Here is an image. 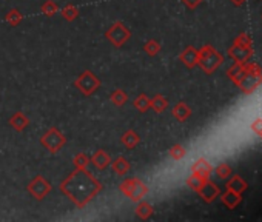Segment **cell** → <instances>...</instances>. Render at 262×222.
Here are the masks:
<instances>
[{
	"instance_id": "11",
	"label": "cell",
	"mask_w": 262,
	"mask_h": 222,
	"mask_svg": "<svg viewBox=\"0 0 262 222\" xmlns=\"http://www.w3.org/2000/svg\"><path fill=\"white\" fill-rule=\"evenodd\" d=\"M191 173L198 174V176L204 177V179H210L211 173H213V165H211L207 159L200 158V159H198V160H194V162H193V165H191Z\"/></svg>"
},
{
	"instance_id": "35",
	"label": "cell",
	"mask_w": 262,
	"mask_h": 222,
	"mask_svg": "<svg viewBox=\"0 0 262 222\" xmlns=\"http://www.w3.org/2000/svg\"><path fill=\"white\" fill-rule=\"evenodd\" d=\"M230 2L233 3V5H236V6H241V5H244L247 0H230Z\"/></svg>"
},
{
	"instance_id": "2",
	"label": "cell",
	"mask_w": 262,
	"mask_h": 222,
	"mask_svg": "<svg viewBox=\"0 0 262 222\" xmlns=\"http://www.w3.org/2000/svg\"><path fill=\"white\" fill-rule=\"evenodd\" d=\"M227 74L244 95H251L262 83V68L255 62H236Z\"/></svg>"
},
{
	"instance_id": "28",
	"label": "cell",
	"mask_w": 262,
	"mask_h": 222,
	"mask_svg": "<svg viewBox=\"0 0 262 222\" xmlns=\"http://www.w3.org/2000/svg\"><path fill=\"white\" fill-rule=\"evenodd\" d=\"M168 156H170L171 159H174V160H181V159H184L185 156H187V150H185L184 145L176 143L170 150H168Z\"/></svg>"
},
{
	"instance_id": "26",
	"label": "cell",
	"mask_w": 262,
	"mask_h": 222,
	"mask_svg": "<svg viewBox=\"0 0 262 222\" xmlns=\"http://www.w3.org/2000/svg\"><path fill=\"white\" fill-rule=\"evenodd\" d=\"M40 13L46 17H53L59 13V5L54 0H45V2L40 5Z\"/></svg>"
},
{
	"instance_id": "27",
	"label": "cell",
	"mask_w": 262,
	"mask_h": 222,
	"mask_svg": "<svg viewBox=\"0 0 262 222\" xmlns=\"http://www.w3.org/2000/svg\"><path fill=\"white\" fill-rule=\"evenodd\" d=\"M133 107L136 108L139 113H147L150 110V97L147 95H139L133 100Z\"/></svg>"
},
{
	"instance_id": "15",
	"label": "cell",
	"mask_w": 262,
	"mask_h": 222,
	"mask_svg": "<svg viewBox=\"0 0 262 222\" xmlns=\"http://www.w3.org/2000/svg\"><path fill=\"white\" fill-rule=\"evenodd\" d=\"M171 114H173V117L176 119V121L185 122L191 116V108L185 104V102H177V104L171 110Z\"/></svg>"
},
{
	"instance_id": "7",
	"label": "cell",
	"mask_w": 262,
	"mask_h": 222,
	"mask_svg": "<svg viewBox=\"0 0 262 222\" xmlns=\"http://www.w3.org/2000/svg\"><path fill=\"white\" fill-rule=\"evenodd\" d=\"M100 79L91 70H85L77 79L74 80V87L77 88L83 96H92L100 88Z\"/></svg>"
},
{
	"instance_id": "36",
	"label": "cell",
	"mask_w": 262,
	"mask_h": 222,
	"mask_svg": "<svg viewBox=\"0 0 262 222\" xmlns=\"http://www.w3.org/2000/svg\"><path fill=\"white\" fill-rule=\"evenodd\" d=\"M261 138H262V134H261Z\"/></svg>"
},
{
	"instance_id": "9",
	"label": "cell",
	"mask_w": 262,
	"mask_h": 222,
	"mask_svg": "<svg viewBox=\"0 0 262 222\" xmlns=\"http://www.w3.org/2000/svg\"><path fill=\"white\" fill-rule=\"evenodd\" d=\"M198 194H199L205 202L210 204V202H213L219 194H221V190H219V187H217L215 182H211L210 179H207V181L202 184L200 189L198 190Z\"/></svg>"
},
{
	"instance_id": "30",
	"label": "cell",
	"mask_w": 262,
	"mask_h": 222,
	"mask_svg": "<svg viewBox=\"0 0 262 222\" xmlns=\"http://www.w3.org/2000/svg\"><path fill=\"white\" fill-rule=\"evenodd\" d=\"M88 164H90V156L85 155V153H77V155L73 158L74 168H87Z\"/></svg>"
},
{
	"instance_id": "4",
	"label": "cell",
	"mask_w": 262,
	"mask_h": 222,
	"mask_svg": "<svg viewBox=\"0 0 262 222\" xmlns=\"http://www.w3.org/2000/svg\"><path fill=\"white\" fill-rule=\"evenodd\" d=\"M119 190L123 196H126L133 202L142 201L148 194V187L147 184L139 177H128L119 184Z\"/></svg>"
},
{
	"instance_id": "21",
	"label": "cell",
	"mask_w": 262,
	"mask_h": 222,
	"mask_svg": "<svg viewBox=\"0 0 262 222\" xmlns=\"http://www.w3.org/2000/svg\"><path fill=\"white\" fill-rule=\"evenodd\" d=\"M136 216H139L140 219H148L151 215L154 213V208H153V206H151L150 202H147V201H139L138 202V206H136Z\"/></svg>"
},
{
	"instance_id": "10",
	"label": "cell",
	"mask_w": 262,
	"mask_h": 222,
	"mask_svg": "<svg viewBox=\"0 0 262 222\" xmlns=\"http://www.w3.org/2000/svg\"><path fill=\"white\" fill-rule=\"evenodd\" d=\"M227 53L234 62H247L253 56V48H245V47H239V45L233 44L230 48H228Z\"/></svg>"
},
{
	"instance_id": "12",
	"label": "cell",
	"mask_w": 262,
	"mask_h": 222,
	"mask_svg": "<svg viewBox=\"0 0 262 222\" xmlns=\"http://www.w3.org/2000/svg\"><path fill=\"white\" fill-rule=\"evenodd\" d=\"M198 59H199V49H196L194 47H187L179 54V61L187 68H190V70L198 66Z\"/></svg>"
},
{
	"instance_id": "29",
	"label": "cell",
	"mask_w": 262,
	"mask_h": 222,
	"mask_svg": "<svg viewBox=\"0 0 262 222\" xmlns=\"http://www.w3.org/2000/svg\"><path fill=\"white\" fill-rule=\"evenodd\" d=\"M207 181V179H204V177H200V176H198V174H194V173H191L188 177H187V187L188 189H191L193 191H196L198 193V190L202 187V184H204Z\"/></svg>"
},
{
	"instance_id": "34",
	"label": "cell",
	"mask_w": 262,
	"mask_h": 222,
	"mask_svg": "<svg viewBox=\"0 0 262 222\" xmlns=\"http://www.w3.org/2000/svg\"><path fill=\"white\" fill-rule=\"evenodd\" d=\"M182 2L187 5L190 10H194V8H198L202 2H204V0H182Z\"/></svg>"
},
{
	"instance_id": "23",
	"label": "cell",
	"mask_w": 262,
	"mask_h": 222,
	"mask_svg": "<svg viewBox=\"0 0 262 222\" xmlns=\"http://www.w3.org/2000/svg\"><path fill=\"white\" fill-rule=\"evenodd\" d=\"M109 102L114 105V107H123L126 102H128V95L122 90V88H116L111 95H109Z\"/></svg>"
},
{
	"instance_id": "18",
	"label": "cell",
	"mask_w": 262,
	"mask_h": 222,
	"mask_svg": "<svg viewBox=\"0 0 262 222\" xmlns=\"http://www.w3.org/2000/svg\"><path fill=\"white\" fill-rule=\"evenodd\" d=\"M242 199V196L239 193H234L231 190H225V193L221 194V201L224 202V206L228 208H236L239 206V202Z\"/></svg>"
},
{
	"instance_id": "14",
	"label": "cell",
	"mask_w": 262,
	"mask_h": 222,
	"mask_svg": "<svg viewBox=\"0 0 262 222\" xmlns=\"http://www.w3.org/2000/svg\"><path fill=\"white\" fill-rule=\"evenodd\" d=\"M8 124H10V127L13 128L14 131L22 133L23 130H27V127L30 125V119L27 117V114H23L22 111H17V113H14L10 117Z\"/></svg>"
},
{
	"instance_id": "1",
	"label": "cell",
	"mask_w": 262,
	"mask_h": 222,
	"mask_svg": "<svg viewBox=\"0 0 262 222\" xmlns=\"http://www.w3.org/2000/svg\"><path fill=\"white\" fill-rule=\"evenodd\" d=\"M104 185L92 176L87 168H74V172L66 176L59 185V190L65 194L76 207L83 208L102 191Z\"/></svg>"
},
{
	"instance_id": "19",
	"label": "cell",
	"mask_w": 262,
	"mask_h": 222,
	"mask_svg": "<svg viewBox=\"0 0 262 222\" xmlns=\"http://www.w3.org/2000/svg\"><path fill=\"white\" fill-rule=\"evenodd\" d=\"M227 190H231V191H234V193H239V194H242L245 190H247V182L244 181V179L241 177V176H233V177H230V181L227 182Z\"/></svg>"
},
{
	"instance_id": "16",
	"label": "cell",
	"mask_w": 262,
	"mask_h": 222,
	"mask_svg": "<svg viewBox=\"0 0 262 222\" xmlns=\"http://www.w3.org/2000/svg\"><path fill=\"white\" fill-rule=\"evenodd\" d=\"M109 165H111L114 174H117V176H125V174L131 170L130 160H128V159H125L123 156L116 158L114 160H111V164H109Z\"/></svg>"
},
{
	"instance_id": "32",
	"label": "cell",
	"mask_w": 262,
	"mask_h": 222,
	"mask_svg": "<svg viewBox=\"0 0 262 222\" xmlns=\"http://www.w3.org/2000/svg\"><path fill=\"white\" fill-rule=\"evenodd\" d=\"M234 45L245 47V48H251V45H253V40H251V37L248 36V34L242 32V34H239V36L234 39Z\"/></svg>"
},
{
	"instance_id": "3",
	"label": "cell",
	"mask_w": 262,
	"mask_h": 222,
	"mask_svg": "<svg viewBox=\"0 0 262 222\" xmlns=\"http://www.w3.org/2000/svg\"><path fill=\"white\" fill-rule=\"evenodd\" d=\"M224 63V56L219 51L211 47V45H204L199 49V59L198 65L200 70L207 74H213L219 66Z\"/></svg>"
},
{
	"instance_id": "5",
	"label": "cell",
	"mask_w": 262,
	"mask_h": 222,
	"mask_svg": "<svg viewBox=\"0 0 262 222\" xmlns=\"http://www.w3.org/2000/svg\"><path fill=\"white\" fill-rule=\"evenodd\" d=\"M65 143H66L65 134L59 130L57 127L48 128V130L42 134V138H40V145L48 153H51V155H57V153L65 147Z\"/></svg>"
},
{
	"instance_id": "25",
	"label": "cell",
	"mask_w": 262,
	"mask_h": 222,
	"mask_svg": "<svg viewBox=\"0 0 262 222\" xmlns=\"http://www.w3.org/2000/svg\"><path fill=\"white\" fill-rule=\"evenodd\" d=\"M160 49H162V45H160L156 39H150L145 42V45H143V51H145V54L150 57L157 56L160 53Z\"/></svg>"
},
{
	"instance_id": "6",
	"label": "cell",
	"mask_w": 262,
	"mask_h": 222,
	"mask_svg": "<svg viewBox=\"0 0 262 222\" xmlns=\"http://www.w3.org/2000/svg\"><path fill=\"white\" fill-rule=\"evenodd\" d=\"M105 37L114 48H122L126 42L131 39V31L123 22L116 20L111 23V27L105 31Z\"/></svg>"
},
{
	"instance_id": "22",
	"label": "cell",
	"mask_w": 262,
	"mask_h": 222,
	"mask_svg": "<svg viewBox=\"0 0 262 222\" xmlns=\"http://www.w3.org/2000/svg\"><path fill=\"white\" fill-rule=\"evenodd\" d=\"M80 11H79V8L73 5V3H66L63 8H62V11H61V16H62V19L66 20V22H74L76 19L79 17Z\"/></svg>"
},
{
	"instance_id": "24",
	"label": "cell",
	"mask_w": 262,
	"mask_h": 222,
	"mask_svg": "<svg viewBox=\"0 0 262 222\" xmlns=\"http://www.w3.org/2000/svg\"><path fill=\"white\" fill-rule=\"evenodd\" d=\"M22 20H23V14L17 8H13V10H10L5 16V22L10 25V27H17V25L22 23Z\"/></svg>"
},
{
	"instance_id": "13",
	"label": "cell",
	"mask_w": 262,
	"mask_h": 222,
	"mask_svg": "<svg viewBox=\"0 0 262 222\" xmlns=\"http://www.w3.org/2000/svg\"><path fill=\"white\" fill-rule=\"evenodd\" d=\"M90 164H92L97 170H100V172H104V170H107L109 164H111V156H109L105 150H96L94 155L90 158Z\"/></svg>"
},
{
	"instance_id": "17",
	"label": "cell",
	"mask_w": 262,
	"mask_h": 222,
	"mask_svg": "<svg viewBox=\"0 0 262 222\" xmlns=\"http://www.w3.org/2000/svg\"><path fill=\"white\" fill-rule=\"evenodd\" d=\"M121 142L125 148H128V150H133V148H136L139 142H140V136L134 131V130H126L123 134H122V138H121Z\"/></svg>"
},
{
	"instance_id": "31",
	"label": "cell",
	"mask_w": 262,
	"mask_h": 222,
	"mask_svg": "<svg viewBox=\"0 0 262 222\" xmlns=\"http://www.w3.org/2000/svg\"><path fill=\"white\" fill-rule=\"evenodd\" d=\"M216 174L219 179H228L231 176V167L228 165V164H221V165H217L216 167Z\"/></svg>"
},
{
	"instance_id": "8",
	"label": "cell",
	"mask_w": 262,
	"mask_h": 222,
	"mask_svg": "<svg viewBox=\"0 0 262 222\" xmlns=\"http://www.w3.org/2000/svg\"><path fill=\"white\" fill-rule=\"evenodd\" d=\"M51 189H53L51 184H49L46 179L44 176H40V174L32 177L31 181H30V184L27 185L28 193L34 199H37V201H44L46 196L49 194V191H51Z\"/></svg>"
},
{
	"instance_id": "33",
	"label": "cell",
	"mask_w": 262,
	"mask_h": 222,
	"mask_svg": "<svg viewBox=\"0 0 262 222\" xmlns=\"http://www.w3.org/2000/svg\"><path fill=\"white\" fill-rule=\"evenodd\" d=\"M251 130L255 131L256 134H259V136L262 134V119H261V117L256 119V121L251 124Z\"/></svg>"
},
{
	"instance_id": "20",
	"label": "cell",
	"mask_w": 262,
	"mask_h": 222,
	"mask_svg": "<svg viewBox=\"0 0 262 222\" xmlns=\"http://www.w3.org/2000/svg\"><path fill=\"white\" fill-rule=\"evenodd\" d=\"M150 108L154 110L157 114L164 113V111L168 108V99L162 95H156L154 97L150 99Z\"/></svg>"
}]
</instances>
